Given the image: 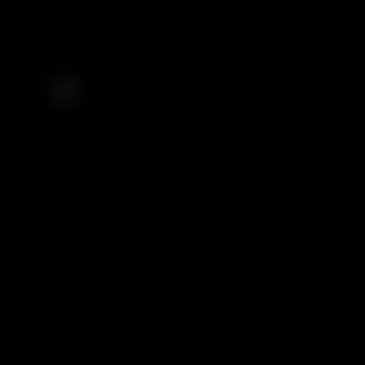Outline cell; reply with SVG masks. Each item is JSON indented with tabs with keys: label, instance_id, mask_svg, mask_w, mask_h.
Listing matches in <instances>:
<instances>
[{
	"label": "cell",
	"instance_id": "1",
	"mask_svg": "<svg viewBox=\"0 0 365 365\" xmlns=\"http://www.w3.org/2000/svg\"><path fill=\"white\" fill-rule=\"evenodd\" d=\"M313 365H365V339H313Z\"/></svg>",
	"mask_w": 365,
	"mask_h": 365
}]
</instances>
